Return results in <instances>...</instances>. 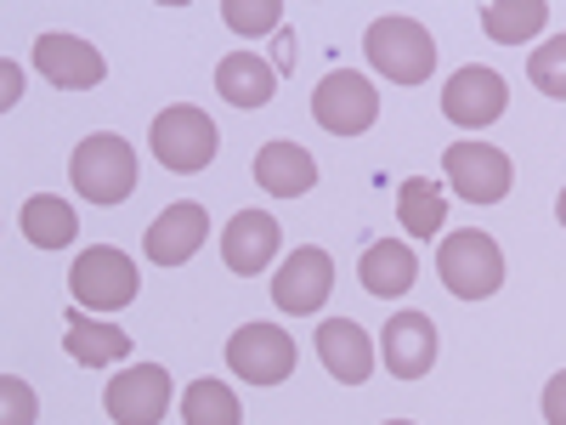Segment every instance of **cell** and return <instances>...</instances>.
Segmentation results:
<instances>
[{
    "label": "cell",
    "mask_w": 566,
    "mask_h": 425,
    "mask_svg": "<svg viewBox=\"0 0 566 425\" xmlns=\"http://www.w3.org/2000/svg\"><path fill=\"white\" fill-rule=\"evenodd\" d=\"M363 52L397 85H424L437 69V40L419 18H374L368 34H363Z\"/></svg>",
    "instance_id": "obj_1"
},
{
    "label": "cell",
    "mask_w": 566,
    "mask_h": 425,
    "mask_svg": "<svg viewBox=\"0 0 566 425\" xmlns=\"http://www.w3.org/2000/svg\"><path fill=\"white\" fill-rule=\"evenodd\" d=\"M74 187L91 205H125L136 187V154L114 131H97L74 148Z\"/></svg>",
    "instance_id": "obj_2"
},
{
    "label": "cell",
    "mask_w": 566,
    "mask_h": 425,
    "mask_svg": "<svg viewBox=\"0 0 566 425\" xmlns=\"http://www.w3.org/2000/svg\"><path fill=\"white\" fill-rule=\"evenodd\" d=\"M437 272L459 301H488L504 283V256H499V245L488 239V232L470 227V232H453V239L437 250Z\"/></svg>",
    "instance_id": "obj_3"
},
{
    "label": "cell",
    "mask_w": 566,
    "mask_h": 425,
    "mask_svg": "<svg viewBox=\"0 0 566 425\" xmlns=\"http://www.w3.org/2000/svg\"><path fill=\"white\" fill-rule=\"evenodd\" d=\"M216 142H221V136H216V125H210L205 108L176 103V108H165V114L154 120V154H159V165L176 170V176L205 170V165L216 159Z\"/></svg>",
    "instance_id": "obj_4"
},
{
    "label": "cell",
    "mask_w": 566,
    "mask_h": 425,
    "mask_svg": "<svg viewBox=\"0 0 566 425\" xmlns=\"http://www.w3.org/2000/svg\"><path fill=\"white\" fill-rule=\"evenodd\" d=\"M227 363L250 386H277L295 374V341L283 335L277 323H244L239 335L227 341Z\"/></svg>",
    "instance_id": "obj_5"
},
{
    "label": "cell",
    "mask_w": 566,
    "mask_h": 425,
    "mask_svg": "<svg viewBox=\"0 0 566 425\" xmlns=\"http://www.w3.org/2000/svg\"><path fill=\"white\" fill-rule=\"evenodd\" d=\"M312 114H317L323 131H335V136H363L374 120H380V97H374V85H368L363 74L340 69V74L317 80V91H312Z\"/></svg>",
    "instance_id": "obj_6"
},
{
    "label": "cell",
    "mask_w": 566,
    "mask_h": 425,
    "mask_svg": "<svg viewBox=\"0 0 566 425\" xmlns=\"http://www.w3.org/2000/svg\"><path fill=\"white\" fill-rule=\"evenodd\" d=\"M442 170L453 182V194L470 205H499L510 194V159L488 148V142H453L442 154Z\"/></svg>",
    "instance_id": "obj_7"
},
{
    "label": "cell",
    "mask_w": 566,
    "mask_h": 425,
    "mask_svg": "<svg viewBox=\"0 0 566 425\" xmlns=\"http://www.w3.org/2000/svg\"><path fill=\"white\" fill-rule=\"evenodd\" d=\"M69 290H74V301L91 307V312H119V307L136 296V267H130V256H119V250H85V256L74 261Z\"/></svg>",
    "instance_id": "obj_8"
},
{
    "label": "cell",
    "mask_w": 566,
    "mask_h": 425,
    "mask_svg": "<svg viewBox=\"0 0 566 425\" xmlns=\"http://www.w3.org/2000/svg\"><path fill=\"white\" fill-rule=\"evenodd\" d=\"M103 408L114 414V425H159L170 408V374L159 363H136L119 381H108Z\"/></svg>",
    "instance_id": "obj_9"
},
{
    "label": "cell",
    "mask_w": 566,
    "mask_h": 425,
    "mask_svg": "<svg viewBox=\"0 0 566 425\" xmlns=\"http://www.w3.org/2000/svg\"><path fill=\"white\" fill-rule=\"evenodd\" d=\"M504 108H510V85H504L493 69H459V74L442 85V114H448L453 125L482 131V125H493Z\"/></svg>",
    "instance_id": "obj_10"
},
{
    "label": "cell",
    "mask_w": 566,
    "mask_h": 425,
    "mask_svg": "<svg viewBox=\"0 0 566 425\" xmlns=\"http://www.w3.org/2000/svg\"><path fill=\"white\" fill-rule=\"evenodd\" d=\"M34 63H40L45 80L63 85V91H91V85H103V74H108L103 52L91 40H80V34H40L34 40Z\"/></svg>",
    "instance_id": "obj_11"
},
{
    "label": "cell",
    "mask_w": 566,
    "mask_h": 425,
    "mask_svg": "<svg viewBox=\"0 0 566 425\" xmlns=\"http://www.w3.org/2000/svg\"><path fill=\"white\" fill-rule=\"evenodd\" d=\"M328 290H335V261H328L323 250H295L290 261H283V272L272 278V301L283 312H317L328 301Z\"/></svg>",
    "instance_id": "obj_12"
},
{
    "label": "cell",
    "mask_w": 566,
    "mask_h": 425,
    "mask_svg": "<svg viewBox=\"0 0 566 425\" xmlns=\"http://www.w3.org/2000/svg\"><path fill=\"white\" fill-rule=\"evenodd\" d=\"M437 363V323L424 312H397L386 323V369L397 381H419Z\"/></svg>",
    "instance_id": "obj_13"
},
{
    "label": "cell",
    "mask_w": 566,
    "mask_h": 425,
    "mask_svg": "<svg viewBox=\"0 0 566 425\" xmlns=\"http://www.w3.org/2000/svg\"><path fill=\"white\" fill-rule=\"evenodd\" d=\"M277 221L266 216V210H239L227 221V232H221V256H227V267L239 272V278H255L272 256H277Z\"/></svg>",
    "instance_id": "obj_14"
},
{
    "label": "cell",
    "mask_w": 566,
    "mask_h": 425,
    "mask_svg": "<svg viewBox=\"0 0 566 425\" xmlns=\"http://www.w3.org/2000/svg\"><path fill=\"white\" fill-rule=\"evenodd\" d=\"M317 357H323V369L335 374L340 386H363L374 374V346H368V335L352 318H328L317 329Z\"/></svg>",
    "instance_id": "obj_15"
},
{
    "label": "cell",
    "mask_w": 566,
    "mask_h": 425,
    "mask_svg": "<svg viewBox=\"0 0 566 425\" xmlns=\"http://www.w3.org/2000/svg\"><path fill=\"white\" fill-rule=\"evenodd\" d=\"M205 232H210L205 205L181 199V205H170V210H165V216L148 227V256H154L159 267H181L187 256H193V250L205 245Z\"/></svg>",
    "instance_id": "obj_16"
},
{
    "label": "cell",
    "mask_w": 566,
    "mask_h": 425,
    "mask_svg": "<svg viewBox=\"0 0 566 425\" xmlns=\"http://www.w3.org/2000/svg\"><path fill=\"white\" fill-rule=\"evenodd\" d=\"M216 91L232 108H266L272 91H277V69L255 52H232L216 63Z\"/></svg>",
    "instance_id": "obj_17"
},
{
    "label": "cell",
    "mask_w": 566,
    "mask_h": 425,
    "mask_svg": "<svg viewBox=\"0 0 566 425\" xmlns=\"http://www.w3.org/2000/svg\"><path fill=\"white\" fill-rule=\"evenodd\" d=\"M255 182L277 199H295L317 182V165H312V154L301 148V142H266V148L255 154Z\"/></svg>",
    "instance_id": "obj_18"
},
{
    "label": "cell",
    "mask_w": 566,
    "mask_h": 425,
    "mask_svg": "<svg viewBox=\"0 0 566 425\" xmlns=\"http://www.w3.org/2000/svg\"><path fill=\"white\" fill-rule=\"evenodd\" d=\"M357 278H363V290L368 296H408L413 290V278H419V256L408 250V245H368L363 250V261H357Z\"/></svg>",
    "instance_id": "obj_19"
},
{
    "label": "cell",
    "mask_w": 566,
    "mask_h": 425,
    "mask_svg": "<svg viewBox=\"0 0 566 425\" xmlns=\"http://www.w3.org/2000/svg\"><path fill=\"white\" fill-rule=\"evenodd\" d=\"M63 346H69V357L80 369H108V363H119L130 352V335H125V329H114V323H91L85 312H69Z\"/></svg>",
    "instance_id": "obj_20"
},
{
    "label": "cell",
    "mask_w": 566,
    "mask_h": 425,
    "mask_svg": "<svg viewBox=\"0 0 566 425\" xmlns=\"http://www.w3.org/2000/svg\"><path fill=\"white\" fill-rule=\"evenodd\" d=\"M18 221H23V239L40 245V250H69V245H74V232H80L74 205H69V199H52V194L29 199Z\"/></svg>",
    "instance_id": "obj_21"
},
{
    "label": "cell",
    "mask_w": 566,
    "mask_h": 425,
    "mask_svg": "<svg viewBox=\"0 0 566 425\" xmlns=\"http://www.w3.org/2000/svg\"><path fill=\"white\" fill-rule=\"evenodd\" d=\"M442 216H448V199H442V187L431 176H408L397 187V221L413 232V239H431V232L442 227Z\"/></svg>",
    "instance_id": "obj_22"
},
{
    "label": "cell",
    "mask_w": 566,
    "mask_h": 425,
    "mask_svg": "<svg viewBox=\"0 0 566 425\" xmlns=\"http://www.w3.org/2000/svg\"><path fill=\"white\" fill-rule=\"evenodd\" d=\"M544 23H549L544 0H493V7H482V29H488V40H499V45H522V40H533Z\"/></svg>",
    "instance_id": "obj_23"
},
{
    "label": "cell",
    "mask_w": 566,
    "mask_h": 425,
    "mask_svg": "<svg viewBox=\"0 0 566 425\" xmlns=\"http://www.w3.org/2000/svg\"><path fill=\"white\" fill-rule=\"evenodd\" d=\"M181 419L187 425H239V397H232L221 381H193L187 386V397H181Z\"/></svg>",
    "instance_id": "obj_24"
},
{
    "label": "cell",
    "mask_w": 566,
    "mask_h": 425,
    "mask_svg": "<svg viewBox=\"0 0 566 425\" xmlns=\"http://www.w3.org/2000/svg\"><path fill=\"white\" fill-rule=\"evenodd\" d=\"M527 74H533V85L544 91V97H560V103H566V34H555V40L538 45L533 63H527Z\"/></svg>",
    "instance_id": "obj_25"
},
{
    "label": "cell",
    "mask_w": 566,
    "mask_h": 425,
    "mask_svg": "<svg viewBox=\"0 0 566 425\" xmlns=\"http://www.w3.org/2000/svg\"><path fill=\"white\" fill-rule=\"evenodd\" d=\"M221 18H227V29H239V34H272L277 18H283V0H227Z\"/></svg>",
    "instance_id": "obj_26"
},
{
    "label": "cell",
    "mask_w": 566,
    "mask_h": 425,
    "mask_svg": "<svg viewBox=\"0 0 566 425\" xmlns=\"http://www.w3.org/2000/svg\"><path fill=\"white\" fill-rule=\"evenodd\" d=\"M0 425H34V392L18 374H0Z\"/></svg>",
    "instance_id": "obj_27"
},
{
    "label": "cell",
    "mask_w": 566,
    "mask_h": 425,
    "mask_svg": "<svg viewBox=\"0 0 566 425\" xmlns=\"http://www.w3.org/2000/svg\"><path fill=\"white\" fill-rule=\"evenodd\" d=\"M544 419H549V425H566V369L544 386Z\"/></svg>",
    "instance_id": "obj_28"
},
{
    "label": "cell",
    "mask_w": 566,
    "mask_h": 425,
    "mask_svg": "<svg viewBox=\"0 0 566 425\" xmlns=\"http://www.w3.org/2000/svg\"><path fill=\"white\" fill-rule=\"evenodd\" d=\"M555 216H560V227H566V194H560V205H555Z\"/></svg>",
    "instance_id": "obj_29"
},
{
    "label": "cell",
    "mask_w": 566,
    "mask_h": 425,
    "mask_svg": "<svg viewBox=\"0 0 566 425\" xmlns=\"http://www.w3.org/2000/svg\"><path fill=\"white\" fill-rule=\"evenodd\" d=\"M386 425H408V419H386Z\"/></svg>",
    "instance_id": "obj_30"
}]
</instances>
